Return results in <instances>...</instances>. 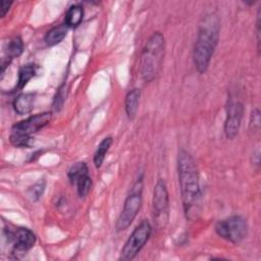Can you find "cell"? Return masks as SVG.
<instances>
[{"instance_id":"1","label":"cell","mask_w":261,"mask_h":261,"mask_svg":"<svg viewBox=\"0 0 261 261\" xmlns=\"http://www.w3.org/2000/svg\"><path fill=\"white\" fill-rule=\"evenodd\" d=\"M177 174L185 216L190 221H196L202 210V194L196 162L186 150L178 152Z\"/></svg>"},{"instance_id":"2","label":"cell","mask_w":261,"mask_h":261,"mask_svg":"<svg viewBox=\"0 0 261 261\" xmlns=\"http://www.w3.org/2000/svg\"><path fill=\"white\" fill-rule=\"evenodd\" d=\"M219 32L220 20L216 14L210 13L203 17L193 50L194 64L199 73H204L209 66L219 40Z\"/></svg>"},{"instance_id":"3","label":"cell","mask_w":261,"mask_h":261,"mask_svg":"<svg viewBox=\"0 0 261 261\" xmlns=\"http://www.w3.org/2000/svg\"><path fill=\"white\" fill-rule=\"evenodd\" d=\"M165 51L164 37L160 32H155L148 39L140 58V74L144 82H153L159 74Z\"/></svg>"},{"instance_id":"4","label":"cell","mask_w":261,"mask_h":261,"mask_svg":"<svg viewBox=\"0 0 261 261\" xmlns=\"http://www.w3.org/2000/svg\"><path fill=\"white\" fill-rule=\"evenodd\" d=\"M142 206V180H138L130 194L126 197L123 208L115 222V230L117 232L126 229L136 218Z\"/></svg>"},{"instance_id":"5","label":"cell","mask_w":261,"mask_h":261,"mask_svg":"<svg viewBox=\"0 0 261 261\" xmlns=\"http://www.w3.org/2000/svg\"><path fill=\"white\" fill-rule=\"evenodd\" d=\"M215 232L222 239L232 243H241L248 234V224L241 215H231L225 219L217 221Z\"/></svg>"},{"instance_id":"6","label":"cell","mask_w":261,"mask_h":261,"mask_svg":"<svg viewBox=\"0 0 261 261\" xmlns=\"http://www.w3.org/2000/svg\"><path fill=\"white\" fill-rule=\"evenodd\" d=\"M152 232V226L147 219L142 220L133 230L124 246L121 249V258L125 260L134 259L148 242Z\"/></svg>"},{"instance_id":"7","label":"cell","mask_w":261,"mask_h":261,"mask_svg":"<svg viewBox=\"0 0 261 261\" xmlns=\"http://www.w3.org/2000/svg\"><path fill=\"white\" fill-rule=\"evenodd\" d=\"M153 218L158 228H164L169 219V196L162 178H159L154 187Z\"/></svg>"},{"instance_id":"8","label":"cell","mask_w":261,"mask_h":261,"mask_svg":"<svg viewBox=\"0 0 261 261\" xmlns=\"http://www.w3.org/2000/svg\"><path fill=\"white\" fill-rule=\"evenodd\" d=\"M5 236L8 243L13 244V251L17 253L28 252L36 243L35 233L27 227H17L15 229L5 228Z\"/></svg>"},{"instance_id":"9","label":"cell","mask_w":261,"mask_h":261,"mask_svg":"<svg viewBox=\"0 0 261 261\" xmlns=\"http://www.w3.org/2000/svg\"><path fill=\"white\" fill-rule=\"evenodd\" d=\"M52 119L51 112H42L33 116H30L21 121L16 122L11 127V133L32 136L33 134L44 128L50 123Z\"/></svg>"},{"instance_id":"10","label":"cell","mask_w":261,"mask_h":261,"mask_svg":"<svg viewBox=\"0 0 261 261\" xmlns=\"http://www.w3.org/2000/svg\"><path fill=\"white\" fill-rule=\"evenodd\" d=\"M244 110V105L241 102L229 100L226 107V118L224 122V134L227 139L233 140L238 136Z\"/></svg>"},{"instance_id":"11","label":"cell","mask_w":261,"mask_h":261,"mask_svg":"<svg viewBox=\"0 0 261 261\" xmlns=\"http://www.w3.org/2000/svg\"><path fill=\"white\" fill-rule=\"evenodd\" d=\"M35 101H36L35 93H22L14 99L13 109L19 115L28 114L33 110Z\"/></svg>"},{"instance_id":"12","label":"cell","mask_w":261,"mask_h":261,"mask_svg":"<svg viewBox=\"0 0 261 261\" xmlns=\"http://www.w3.org/2000/svg\"><path fill=\"white\" fill-rule=\"evenodd\" d=\"M140 97H141V90L138 88L130 90L125 95L124 108H125V113L129 119H133L137 114V111L139 108Z\"/></svg>"},{"instance_id":"13","label":"cell","mask_w":261,"mask_h":261,"mask_svg":"<svg viewBox=\"0 0 261 261\" xmlns=\"http://www.w3.org/2000/svg\"><path fill=\"white\" fill-rule=\"evenodd\" d=\"M68 29L69 28L66 25L65 22L53 27L45 35V39H44L45 43L48 46H55V45L59 44L66 37Z\"/></svg>"},{"instance_id":"14","label":"cell","mask_w":261,"mask_h":261,"mask_svg":"<svg viewBox=\"0 0 261 261\" xmlns=\"http://www.w3.org/2000/svg\"><path fill=\"white\" fill-rule=\"evenodd\" d=\"M84 18V8L80 4L71 5L65 13V23L68 28H76Z\"/></svg>"},{"instance_id":"15","label":"cell","mask_w":261,"mask_h":261,"mask_svg":"<svg viewBox=\"0 0 261 261\" xmlns=\"http://www.w3.org/2000/svg\"><path fill=\"white\" fill-rule=\"evenodd\" d=\"M37 72V67L33 63H28L25 65H22L18 70V80H17V90H21L25 87V85L29 83V81L35 76Z\"/></svg>"},{"instance_id":"16","label":"cell","mask_w":261,"mask_h":261,"mask_svg":"<svg viewBox=\"0 0 261 261\" xmlns=\"http://www.w3.org/2000/svg\"><path fill=\"white\" fill-rule=\"evenodd\" d=\"M112 142H113L112 137H106L98 145V148L94 154V163L97 168H100L101 165L103 164L105 156H106Z\"/></svg>"},{"instance_id":"17","label":"cell","mask_w":261,"mask_h":261,"mask_svg":"<svg viewBox=\"0 0 261 261\" xmlns=\"http://www.w3.org/2000/svg\"><path fill=\"white\" fill-rule=\"evenodd\" d=\"M23 51V43L22 40L19 36H15L12 38L8 44H7V49H6V54L8 60H12L13 58H17Z\"/></svg>"},{"instance_id":"18","label":"cell","mask_w":261,"mask_h":261,"mask_svg":"<svg viewBox=\"0 0 261 261\" xmlns=\"http://www.w3.org/2000/svg\"><path fill=\"white\" fill-rule=\"evenodd\" d=\"M89 173V169H88V166L85 162H76L75 164H73L69 170H68V173H67V176H68V179L70 181L71 185H74L75 181L82 177L83 175Z\"/></svg>"},{"instance_id":"19","label":"cell","mask_w":261,"mask_h":261,"mask_svg":"<svg viewBox=\"0 0 261 261\" xmlns=\"http://www.w3.org/2000/svg\"><path fill=\"white\" fill-rule=\"evenodd\" d=\"M9 141L14 147L31 148L33 146V143H34V138H32V136L11 133L10 137H9Z\"/></svg>"},{"instance_id":"20","label":"cell","mask_w":261,"mask_h":261,"mask_svg":"<svg viewBox=\"0 0 261 261\" xmlns=\"http://www.w3.org/2000/svg\"><path fill=\"white\" fill-rule=\"evenodd\" d=\"M46 188V180L44 178H40L37 182H35L33 186H31L28 191H27V195L28 197L32 200V201H38Z\"/></svg>"},{"instance_id":"21","label":"cell","mask_w":261,"mask_h":261,"mask_svg":"<svg viewBox=\"0 0 261 261\" xmlns=\"http://www.w3.org/2000/svg\"><path fill=\"white\" fill-rule=\"evenodd\" d=\"M74 186L76 187V191H77V194L81 198H85L86 196H88L90 190H91V187H92V179L89 175V173L83 175L82 177H80Z\"/></svg>"},{"instance_id":"22","label":"cell","mask_w":261,"mask_h":261,"mask_svg":"<svg viewBox=\"0 0 261 261\" xmlns=\"http://www.w3.org/2000/svg\"><path fill=\"white\" fill-rule=\"evenodd\" d=\"M250 129L254 132H259L260 129V112L257 108L252 110L250 118Z\"/></svg>"},{"instance_id":"23","label":"cell","mask_w":261,"mask_h":261,"mask_svg":"<svg viewBox=\"0 0 261 261\" xmlns=\"http://www.w3.org/2000/svg\"><path fill=\"white\" fill-rule=\"evenodd\" d=\"M65 100V94H64V91L62 88H60L56 94V97L54 99V103H53V108L58 111L62 105H63V102Z\"/></svg>"},{"instance_id":"24","label":"cell","mask_w":261,"mask_h":261,"mask_svg":"<svg viewBox=\"0 0 261 261\" xmlns=\"http://www.w3.org/2000/svg\"><path fill=\"white\" fill-rule=\"evenodd\" d=\"M12 5V1H5L2 0L0 2V16L4 17L6 15V13L8 12V10L10 9V6Z\"/></svg>"}]
</instances>
